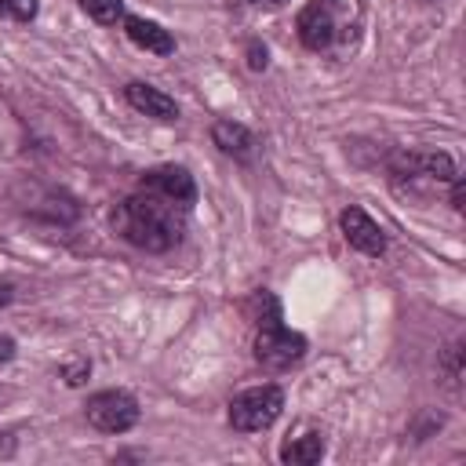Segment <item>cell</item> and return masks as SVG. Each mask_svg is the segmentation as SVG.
<instances>
[{"instance_id":"obj_6","label":"cell","mask_w":466,"mask_h":466,"mask_svg":"<svg viewBox=\"0 0 466 466\" xmlns=\"http://www.w3.org/2000/svg\"><path fill=\"white\" fill-rule=\"evenodd\" d=\"M342 7V0H306V7L295 18L299 40L306 51H328L335 40V11Z\"/></svg>"},{"instance_id":"obj_12","label":"cell","mask_w":466,"mask_h":466,"mask_svg":"<svg viewBox=\"0 0 466 466\" xmlns=\"http://www.w3.org/2000/svg\"><path fill=\"white\" fill-rule=\"evenodd\" d=\"M324 433L320 430H309V433H299V437H288L280 444V462H291V466H313L324 459Z\"/></svg>"},{"instance_id":"obj_22","label":"cell","mask_w":466,"mask_h":466,"mask_svg":"<svg viewBox=\"0 0 466 466\" xmlns=\"http://www.w3.org/2000/svg\"><path fill=\"white\" fill-rule=\"evenodd\" d=\"M269 4H284V0H269Z\"/></svg>"},{"instance_id":"obj_2","label":"cell","mask_w":466,"mask_h":466,"mask_svg":"<svg viewBox=\"0 0 466 466\" xmlns=\"http://www.w3.org/2000/svg\"><path fill=\"white\" fill-rule=\"evenodd\" d=\"M280 411H284V390L266 382V386H251V390L237 393L229 400L226 419L237 433H262L280 419Z\"/></svg>"},{"instance_id":"obj_15","label":"cell","mask_w":466,"mask_h":466,"mask_svg":"<svg viewBox=\"0 0 466 466\" xmlns=\"http://www.w3.org/2000/svg\"><path fill=\"white\" fill-rule=\"evenodd\" d=\"M80 11L87 18H95L98 25H116L124 22V0H76Z\"/></svg>"},{"instance_id":"obj_18","label":"cell","mask_w":466,"mask_h":466,"mask_svg":"<svg viewBox=\"0 0 466 466\" xmlns=\"http://www.w3.org/2000/svg\"><path fill=\"white\" fill-rule=\"evenodd\" d=\"M266 66H269L266 44H262V40H251V44H248V69H251V73H262Z\"/></svg>"},{"instance_id":"obj_5","label":"cell","mask_w":466,"mask_h":466,"mask_svg":"<svg viewBox=\"0 0 466 466\" xmlns=\"http://www.w3.org/2000/svg\"><path fill=\"white\" fill-rule=\"evenodd\" d=\"M84 415L98 433H127L138 422V400L127 390H98L87 397Z\"/></svg>"},{"instance_id":"obj_8","label":"cell","mask_w":466,"mask_h":466,"mask_svg":"<svg viewBox=\"0 0 466 466\" xmlns=\"http://www.w3.org/2000/svg\"><path fill=\"white\" fill-rule=\"evenodd\" d=\"M339 229H342V237H346V244H350L353 251H360V255H368V258L386 255V233H382V226H379L364 208H357V204L342 208V211H339Z\"/></svg>"},{"instance_id":"obj_20","label":"cell","mask_w":466,"mask_h":466,"mask_svg":"<svg viewBox=\"0 0 466 466\" xmlns=\"http://www.w3.org/2000/svg\"><path fill=\"white\" fill-rule=\"evenodd\" d=\"M15 350H18V342H15L11 335H4V331H0V364H7V360L15 357Z\"/></svg>"},{"instance_id":"obj_13","label":"cell","mask_w":466,"mask_h":466,"mask_svg":"<svg viewBox=\"0 0 466 466\" xmlns=\"http://www.w3.org/2000/svg\"><path fill=\"white\" fill-rule=\"evenodd\" d=\"M244 313H248L251 324L258 328V324H266V320H280V302H277L273 291L258 288V291H251V299L244 302Z\"/></svg>"},{"instance_id":"obj_3","label":"cell","mask_w":466,"mask_h":466,"mask_svg":"<svg viewBox=\"0 0 466 466\" xmlns=\"http://www.w3.org/2000/svg\"><path fill=\"white\" fill-rule=\"evenodd\" d=\"M386 175L393 186H411L419 178L426 182H451L455 160L444 149H393L386 157Z\"/></svg>"},{"instance_id":"obj_16","label":"cell","mask_w":466,"mask_h":466,"mask_svg":"<svg viewBox=\"0 0 466 466\" xmlns=\"http://www.w3.org/2000/svg\"><path fill=\"white\" fill-rule=\"evenodd\" d=\"M87 375H91V360H87V357H73V360L62 364V379H66V386H84Z\"/></svg>"},{"instance_id":"obj_17","label":"cell","mask_w":466,"mask_h":466,"mask_svg":"<svg viewBox=\"0 0 466 466\" xmlns=\"http://www.w3.org/2000/svg\"><path fill=\"white\" fill-rule=\"evenodd\" d=\"M0 15H7L15 22H29V18H36V0H0Z\"/></svg>"},{"instance_id":"obj_23","label":"cell","mask_w":466,"mask_h":466,"mask_svg":"<svg viewBox=\"0 0 466 466\" xmlns=\"http://www.w3.org/2000/svg\"><path fill=\"white\" fill-rule=\"evenodd\" d=\"M422 4H433V0H422Z\"/></svg>"},{"instance_id":"obj_19","label":"cell","mask_w":466,"mask_h":466,"mask_svg":"<svg viewBox=\"0 0 466 466\" xmlns=\"http://www.w3.org/2000/svg\"><path fill=\"white\" fill-rule=\"evenodd\" d=\"M448 200H451V208H455V211H462V208H466V178H462L459 171L451 175V197H448Z\"/></svg>"},{"instance_id":"obj_9","label":"cell","mask_w":466,"mask_h":466,"mask_svg":"<svg viewBox=\"0 0 466 466\" xmlns=\"http://www.w3.org/2000/svg\"><path fill=\"white\" fill-rule=\"evenodd\" d=\"M124 98H127L131 109H138V113H146V116H153L160 124H175L178 120V102L167 91H160V87H153L146 80L124 84Z\"/></svg>"},{"instance_id":"obj_10","label":"cell","mask_w":466,"mask_h":466,"mask_svg":"<svg viewBox=\"0 0 466 466\" xmlns=\"http://www.w3.org/2000/svg\"><path fill=\"white\" fill-rule=\"evenodd\" d=\"M124 33L135 47L149 51V55H175V36L171 29H164L160 22L153 18H142V15H124Z\"/></svg>"},{"instance_id":"obj_21","label":"cell","mask_w":466,"mask_h":466,"mask_svg":"<svg viewBox=\"0 0 466 466\" xmlns=\"http://www.w3.org/2000/svg\"><path fill=\"white\" fill-rule=\"evenodd\" d=\"M11 299H15V288H11V284H0V309H4Z\"/></svg>"},{"instance_id":"obj_11","label":"cell","mask_w":466,"mask_h":466,"mask_svg":"<svg viewBox=\"0 0 466 466\" xmlns=\"http://www.w3.org/2000/svg\"><path fill=\"white\" fill-rule=\"evenodd\" d=\"M211 142L226 153V157H233V160H248L251 153H255V135H251V127H244L240 120H215L211 124Z\"/></svg>"},{"instance_id":"obj_7","label":"cell","mask_w":466,"mask_h":466,"mask_svg":"<svg viewBox=\"0 0 466 466\" xmlns=\"http://www.w3.org/2000/svg\"><path fill=\"white\" fill-rule=\"evenodd\" d=\"M138 189H149V193H157L171 204H182V208H189L197 200V182H193L189 167H182V164H160V167L142 171Z\"/></svg>"},{"instance_id":"obj_1","label":"cell","mask_w":466,"mask_h":466,"mask_svg":"<svg viewBox=\"0 0 466 466\" xmlns=\"http://www.w3.org/2000/svg\"><path fill=\"white\" fill-rule=\"evenodd\" d=\"M186 211L182 204H171L149 189H138L131 197H124L113 211V229L120 240H127L138 251L149 255H164L182 240L186 229Z\"/></svg>"},{"instance_id":"obj_4","label":"cell","mask_w":466,"mask_h":466,"mask_svg":"<svg viewBox=\"0 0 466 466\" xmlns=\"http://www.w3.org/2000/svg\"><path fill=\"white\" fill-rule=\"evenodd\" d=\"M306 350H309L306 335L291 331L284 320H266L255 328V360L266 371H284V368L299 364L306 357Z\"/></svg>"},{"instance_id":"obj_14","label":"cell","mask_w":466,"mask_h":466,"mask_svg":"<svg viewBox=\"0 0 466 466\" xmlns=\"http://www.w3.org/2000/svg\"><path fill=\"white\" fill-rule=\"evenodd\" d=\"M462 357H466L462 339L451 342V346L441 353V379H444V386H448L451 393H459V386H462Z\"/></svg>"}]
</instances>
